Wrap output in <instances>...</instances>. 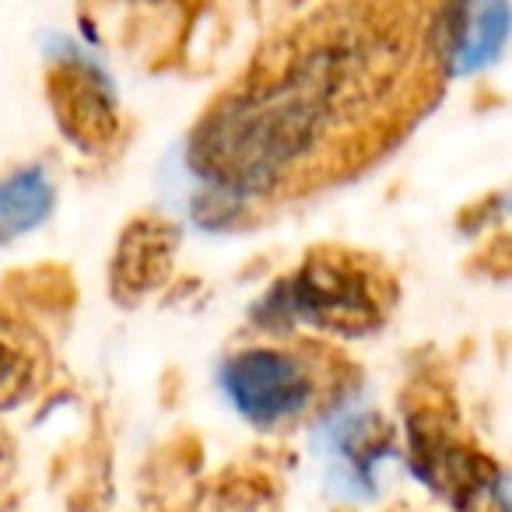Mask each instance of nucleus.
<instances>
[{"label": "nucleus", "mask_w": 512, "mask_h": 512, "mask_svg": "<svg viewBox=\"0 0 512 512\" xmlns=\"http://www.w3.org/2000/svg\"><path fill=\"white\" fill-rule=\"evenodd\" d=\"M474 25H463L453 32V43H449V57H453L456 71H467V67L481 64L498 43H502L505 32V4H491V8H474Z\"/></svg>", "instance_id": "9"}, {"label": "nucleus", "mask_w": 512, "mask_h": 512, "mask_svg": "<svg viewBox=\"0 0 512 512\" xmlns=\"http://www.w3.org/2000/svg\"><path fill=\"white\" fill-rule=\"evenodd\" d=\"M11 460H15V453H11V439H4V435H0V488L8 484Z\"/></svg>", "instance_id": "10"}, {"label": "nucleus", "mask_w": 512, "mask_h": 512, "mask_svg": "<svg viewBox=\"0 0 512 512\" xmlns=\"http://www.w3.org/2000/svg\"><path fill=\"white\" fill-rule=\"evenodd\" d=\"M432 8H320L278 32L200 120L197 176L242 197L306 193L393 144L439 88Z\"/></svg>", "instance_id": "1"}, {"label": "nucleus", "mask_w": 512, "mask_h": 512, "mask_svg": "<svg viewBox=\"0 0 512 512\" xmlns=\"http://www.w3.org/2000/svg\"><path fill=\"white\" fill-rule=\"evenodd\" d=\"M50 207L53 186L39 165H29V169H18L0 179V246L36 228L50 214Z\"/></svg>", "instance_id": "8"}, {"label": "nucleus", "mask_w": 512, "mask_h": 512, "mask_svg": "<svg viewBox=\"0 0 512 512\" xmlns=\"http://www.w3.org/2000/svg\"><path fill=\"white\" fill-rule=\"evenodd\" d=\"M344 365L323 344H249L228 358L221 379L242 418L281 428L320 411L341 386Z\"/></svg>", "instance_id": "3"}, {"label": "nucleus", "mask_w": 512, "mask_h": 512, "mask_svg": "<svg viewBox=\"0 0 512 512\" xmlns=\"http://www.w3.org/2000/svg\"><path fill=\"white\" fill-rule=\"evenodd\" d=\"M267 313L285 323H306L320 334H376L397 306V281L379 256L362 249L320 246L274 288Z\"/></svg>", "instance_id": "2"}, {"label": "nucleus", "mask_w": 512, "mask_h": 512, "mask_svg": "<svg viewBox=\"0 0 512 512\" xmlns=\"http://www.w3.org/2000/svg\"><path fill=\"white\" fill-rule=\"evenodd\" d=\"M50 379V351L36 327L0 306V411L32 400Z\"/></svg>", "instance_id": "7"}, {"label": "nucleus", "mask_w": 512, "mask_h": 512, "mask_svg": "<svg viewBox=\"0 0 512 512\" xmlns=\"http://www.w3.org/2000/svg\"><path fill=\"white\" fill-rule=\"evenodd\" d=\"M407 439L418 474L453 505H460L463 512H505L502 470L460 439L446 404H432L425 397V404L411 407Z\"/></svg>", "instance_id": "4"}, {"label": "nucleus", "mask_w": 512, "mask_h": 512, "mask_svg": "<svg viewBox=\"0 0 512 512\" xmlns=\"http://www.w3.org/2000/svg\"><path fill=\"white\" fill-rule=\"evenodd\" d=\"M179 249V228L165 218H137L116 242L113 295L123 302H141L169 281Z\"/></svg>", "instance_id": "6"}, {"label": "nucleus", "mask_w": 512, "mask_h": 512, "mask_svg": "<svg viewBox=\"0 0 512 512\" xmlns=\"http://www.w3.org/2000/svg\"><path fill=\"white\" fill-rule=\"evenodd\" d=\"M46 92H50V106L60 130L78 148L92 151V155L113 148L120 137V106H116L113 88L99 67L88 64L78 53L57 57L46 74Z\"/></svg>", "instance_id": "5"}]
</instances>
